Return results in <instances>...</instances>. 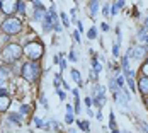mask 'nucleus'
Masks as SVG:
<instances>
[{
    "instance_id": "3",
    "label": "nucleus",
    "mask_w": 148,
    "mask_h": 133,
    "mask_svg": "<svg viewBox=\"0 0 148 133\" xmlns=\"http://www.w3.org/2000/svg\"><path fill=\"white\" fill-rule=\"evenodd\" d=\"M21 29H22V24L15 17H7L2 22V31L7 32V34H17V32H21Z\"/></svg>"
},
{
    "instance_id": "29",
    "label": "nucleus",
    "mask_w": 148,
    "mask_h": 133,
    "mask_svg": "<svg viewBox=\"0 0 148 133\" xmlns=\"http://www.w3.org/2000/svg\"><path fill=\"white\" fill-rule=\"evenodd\" d=\"M104 15H106V17H107V15H109V3H107V5H106V7H104Z\"/></svg>"
},
{
    "instance_id": "21",
    "label": "nucleus",
    "mask_w": 148,
    "mask_h": 133,
    "mask_svg": "<svg viewBox=\"0 0 148 133\" xmlns=\"http://www.w3.org/2000/svg\"><path fill=\"white\" fill-rule=\"evenodd\" d=\"M65 121L70 125V123H73V114L72 113H66V118H65Z\"/></svg>"
},
{
    "instance_id": "23",
    "label": "nucleus",
    "mask_w": 148,
    "mask_h": 133,
    "mask_svg": "<svg viewBox=\"0 0 148 133\" xmlns=\"http://www.w3.org/2000/svg\"><path fill=\"white\" fill-rule=\"evenodd\" d=\"M112 55H114V57H118L119 55V44L118 43L114 44V48H112Z\"/></svg>"
},
{
    "instance_id": "4",
    "label": "nucleus",
    "mask_w": 148,
    "mask_h": 133,
    "mask_svg": "<svg viewBox=\"0 0 148 133\" xmlns=\"http://www.w3.org/2000/svg\"><path fill=\"white\" fill-rule=\"evenodd\" d=\"M43 51H45L43 44L38 43V41H31V43H27L26 44V48H24V53H26L31 60L41 58V57H43Z\"/></svg>"
},
{
    "instance_id": "15",
    "label": "nucleus",
    "mask_w": 148,
    "mask_h": 133,
    "mask_svg": "<svg viewBox=\"0 0 148 133\" xmlns=\"http://www.w3.org/2000/svg\"><path fill=\"white\" fill-rule=\"evenodd\" d=\"M92 67H94L95 74H99V72H101V63L97 61V58H94V61H92Z\"/></svg>"
},
{
    "instance_id": "13",
    "label": "nucleus",
    "mask_w": 148,
    "mask_h": 133,
    "mask_svg": "<svg viewBox=\"0 0 148 133\" xmlns=\"http://www.w3.org/2000/svg\"><path fill=\"white\" fill-rule=\"evenodd\" d=\"M43 7H39V9H36V12H34V17H36V21H39V19H43L45 17V14H43Z\"/></svg>"
},
{
    "instance_id": "37",
    "label": "nucleus",
    "mask_w": 148,
    "mask_h": 133,
    "mask_svg": "<svg viewBox=\"0 0 148 133\" xmlns=\"http://www.w3.org/2000/svg\"><path fill=\"white\" fill-rule=\"evenodd\" d=\"M0 96H7V92H5V89H0Z\"/></svg>"
},
{
    "instance_id": "39",
    "label": "nucleus",
    "mask_w": 148,
    "mask_h": 133,
    "mask_svg": "<svg viewBox=\"0 0 148 133\" xmlns=\"http://www.w3.org/2000/svg\"><path fill=\"white\" fill-rule=\"evenodd\" d=\"M147 104H148V99H147Z\"/></svg>"
},
{
    "instance_id": "5",
    "label": "nucleus",
    "mask_w": 148,
    "mask_h": 133,
    "mask_svg": "<svg viewBox=\"0 0 148 133\" xmlns=\"http://www.w3.org/2000/svg\"><path fill=\"white\" fill-rule=\"evenodd\" d=\"M0 9H2L3 14L10 15L17 10V2H14V0H0Z\"/></svg>"
},
{
    "instance_id": "12",
    "label": "nucleus",
    "mask_w": 148,
    "mask_h": 133,
    "mask_svg": "<svg viewBox=\"0 0 148 133\" xmlns=\"http://www.w3.org/2000/svg\"><path fill=\"white\" fill-rule=\"evenodd\" d=\"M72 77H73V80L78 84V87H82L84 84H82V79H80V74L77 72V70H72Z\"/></svg>"
},
{
    "instance_id": "6",
    "label": "nucleus",
    "mask_w": 148,
    "mask_h": 133,
    "mask_svg": "<svg viewBox=\"0 0 148 133\" xmlns=\"http://www.w3.org/2000/svg\"><path fill=\"white\" fill-rule=\"evenodd\" d=\"M114 96H116V99H118V104L119 106H123V108H128V103H130V99H128V96L124 94V89H119L114 92Z\"/></svg>"
},
{
    "instance_id": "34",
    "label": "nucleus",
    "mask_w": 148,
    "mask_h": 133,
    "mask_svg": "<svg viewBox=\"0 0 148 133\" xmlns=\"http://www.w3.org/2000/svg\"><path fill=\"white\" fill-rule=\"evenodd\" d=\"M141 126H143V130L148 133V125H147V123H141Z\"/></svg>"
},
{
    "instance_id": "32",
    "label": "nucleus",
    "mask_w": 148,
    "mask_h": 133,
    "mask_svg": "<svg viewBox=\"0 0 148 133\" xmlns=\"http://www.w3.org/2000/svg\"><path fill=\"white\" fill-rule=\"evenodd\" d=\"M58 96H60V99H65V92L63 90H58Z\"/></svg>"
},
{
    "instance_id": "19",
    "label": "nucleus",
    "mask_w": 148,
    "mask_h": 133,
    "mask_svg": "<svg viewBox=\"0 0 148 133\" xmlns=\"http://www.w3.org/2000/svg\"><path fill=\"white\" fill-rule=\"evenodd\" d=\"M141 72L145 74V77H148V60L143 63V67H141Z\"/></svg>"
},
{
    "instance_id": "2",
    "label": "nucleus",
    "mask_w": 148,
    "mask_h": 133,
    "mask_svg": "<svg viewBox=\"0 0 148 133\" xmlns=\"http://www.w3.org/2000/svg\"><path fill=\"white\" fill-rule=\"evenodd\" d=\"M22 48L19 46V44H7L5 46V50H3V53H2V57L5 61H9V63H14L17 60L22 57Z\"/></svg>"
},
{
    "instance_id": "33",
    "label": "nucleus",
    "mask_w": 148,
    "mask_h": 133,
    "mask_svg": "<svg viewBox=\"0 0 148 133\" xmlns=\"http://www.w3.org/2000/svg\"><path fill=\"white\" fill-rule=\"evenodd\" d=\"M72 111H73V108L70 104H66V113H72Z\"/></svg>"
},
{
    "instance_id": "26",
    "label": "nucleus",
    "mask_w": 148,
    "mask_h": 133,
    "mask_svg": "<svg viewBox=\"0 0 148 133\" xmlns=\"http://www.w3.org/2000/svg\"><path fill=\"white\" fill-rule=\"evenodd\" d=\"M73 38H75V41H77V43H80V32H78V31H75V32H73Z\"/></svg>"
},
{
    "instance_id": "31",
    "label": "nucleus",
    "mask_w": 148,
    "mask_h": 133,
    "mask_svg": "<svg viewBox=\"0 0 148 133\" xmlns=\"http://www.w3.org/2000/svg\"><path fill=\"white\" fill-rule=\"evenodd\" d=\"M27 111H29V108H27V106H22V108H21V113H27Z\"/></svg>"
},
{
    "instance_id": "9",
    "label": "nucleus",
    "mask_w": 148,
    "mask_h": 133,
    "mask_svg": "<svg viewBox=\"0 0 148 133\" xmlns=\"http://www.w3.org/2000/svg\"><path fill=\"white\" fill-rule=\"evenodd\" d=\"M145 53H147V48H145V46H140V48H136V50L133 48V51H131V55H133L136 60H141L145 57Z\"/></svg>"
},
{
    "instance_id": "11",
    "label": "nucleus",
    "mask_w": 148,
    "mask_h": 133,
    "mask_svg": "<svg viewBox=\"0 0 148 133\" xmlns=\"http://www.w3.org/2000/svg\"><path fill=\"white\" fill-rule=\"evenodd\" d=\"M145 31H147V29L140 31V36H138V38H140V41H141V43L145 44V48H147V46H148V34L145 32Z\"/></svg>"
},
{
    "instance_id": "38",
    "label": "nucleus",
    "mask_w": 148,
    "mask_h": 133,
    "mask_svg": "<svg viewBox=\"0 0 148 133\" xmlns=\"http://www.w3.org/2000/svg\"><path fill=\"white\" fill-rule=\"evenodd\" d=\"M145 29H148V17H147V22H145Z\"/></svg>"
},
{
    "instance_id": "20",
    "label": "nucleus",
    "mask_w": 148,
    "mask_h": 133,
    "mask_svg": "<svg viewBox=\"0 0 148 133\" xmlns=\"http://www.w3.org/2000/svg\"><path fill=\"white\" fill-rule=\"evenodd\" d=\"M90 7H92V14H97V7H99V3H97V2H90Z\"/></svg>"
},
{
    "instance_id": "18",
    "label": "nucleus",
    "mask_w": 148,
    "mask_h": 133,
    "mask_svg": "<svg viewBox=\"0 0 148 133\" xmlns=\"http://www.w3.org/2000/svg\"><path fill=\"white\" fill-rule=\"evenodd\" d=\"M24 7H26L24 2H17V10H19L21 14H24Z\"/></svg>"
},
{
    "instance_id": "8",
    "label": "nucleus",
    "mask_w": 148,
    "mask_h": 133,
    "mask_svg": "<svg viewBox=\"0 0 148 133\" xmlns=\"http://www.w3.org/2000/svg\"><path fill=\"white\" fill-rule=\"evenodd\" d=\"M10 106V97L9 96H0V113L7 111Z\"/></svg>"
},
{
    "instance_id": "27",
    "label": "nucleus",
    "mask_w": 148,
    "mask_h": 133,
    "mask_svg": "<svg viewBox=\"0 0 148 133\" xmlns=\"http://www.w3.org/2000/svg\"><path fill=\"white\" fill-rule=\"evenodd\" d=\"M34 123H36V126H43V119H39V118L34 119Z\"/></svg>"
},
{
    "instance_id": "25",
    "label": "nucleus",
    "mask_w": 148,
    "mask_h": 133,
    "mask_svg": "<svg viewBox=\"0 0 148 133\" xmlns=\"http://www.w3.org/2000/svg\"><path fill=\"white\" fill-rule=\"evenodd\" d=\"M61 21H63V24L65 26H68L70 22H68V17H66V14H61Z\"/></svg>"
},
{
    "instance_id": "1",
    "label": "nucleus",
    "mask_w": 148,
    "mask_h": 133,
    "mask_svg": "<svg viewBox=\"0 0 148 133\" xmlns=\"http://www.w3.org/2000/svg\"><path fill=\"white\" fill-rule=\"evenodd\" d=\"M39 74H41V68H39V65H38V63L29 61V63H24V65H22L21 75H22L26 80H29V82H36V80H38V77H39Z\"/></svg>"
},
{
    "instance_id": "10",
    "label": "nucleus",
    "mask_w": 148,
    "mask_h": 133,
    "mask_svg": "<svg viewBox=\"0 0 148 133\" xmlns=\"http://www.w3.org/2000/svg\"><path fill=\"white\" fill-rule=\"evenodd\" d=\"M140 92L141 94H148V77H141L140 79Z\"/></svg>"
},
{
    "instance_id": "17",
    "label": "nucleus",
    "mask_w": 148,
    "mask_h": 133,
    "mask_svg": "<svg viewBox=\"0 0 148 133\" xmlns=\"http://www.w3.org/2000/svg\"><path fill=\"white\" fill-rule=\"evenodd\" d=\"M95 36H97V29H95V28H90L89 29V38L90 39H94Z\"/></svg>"
},
{
    "instance_id": "30",
    "label": "nucleus",
    "mask_w": 148,
    "mask_h": 133,
    "mask_svg": "<svg viewBox=\"0 0 148 133\" xmlns=\"http://www.w3.org/2000/svg\"><path fill=\"white\" fill-rule=\"evenodd\" d=\"M60 77H61V75H55V85L60 84Z\"/></svg>"
},
{
    "instance_id": "28",
    "label": "nucleus",
    "mask_w": 148,
    "mask_h": 133,
    "mask_svg": "<svg viewBox=\"0 0 148 133\" xmlns=\"http://www.w3.org/2000/svg\"><path fill=\"white\" fill-rule=\"evenodd\" d=\"M60 67H61V70H65V68H66V61L61 60V61H60Z\"/></svg>"
},
{
    "instance_id": "16",
    "label": "nucleus",
    "mask_w": 148,
    "mask_h": 133,
    "mask_svg": "<svg viewBox=\"0 0 148 133\" xmlns=\"http://www.w3.org/2000/svg\"><path fill=\"white\" fill-rule=\"evenodd\" d=\"M19 118H21V116H19V114H14V113L9 116V119H10L12 123H15V125H19Z\"/></svg>"
},
{
    "instance_id": "36",
    "label": "nucleus",
    "mask_w": 148,
    "mask_h": 133,
    "mask_svg": "<svg viewBox=\"0 0 148 133\" xmlns=\"http://www.w3.org/2000/svg\"><path fill=\"white\" fill-rule=\"evenodd\" d=\"M85 104H87V106H90V104H92V99H90V97H87V99H85Z\"/></svg>"
},
{
    "instance_id": "24",
    "label": "nucleus",
    "mask_w": 148,
    "mask_h": 133,
    "mask_svg": "<svg viewBox=\"0 0 148 133\" xmlns=\"http://www.w3.org/2000/svg\"><path fill=\"white\" fill-rule=\"evenodd\" d=\"M128 84H130L131 90H134V92H136V87H134V79H128Z\"/></svg>"
},
{
    "instance_id": "7",
    "label": "nucleus",
    "mask_w": 148,
    "mask_h": 133,
    "mask_svg": "<svg viewBox=\"0 0 148 133\" xmlns=\"http://www.w3.org/2000/svg\"><path fill=\"white\" fill-rule=\"evenodd\" d=\"M123 70H124V75H126V79H133L134 77V72L130 68V61H128V57H124L123 58Z\"/></svg>"
},
{
    "instance_id": "22",
    "label": "nucleus",
    "mask_w": 148,
    "mask_h": 133,
    "mask_svg": "<svg viewBox=\"0 0 148 133\" xmlns=\"http://www.w3.org/2000/svg\"><path fill=\"white\" fill-rule=\"evenodd\" d=\"M77 123H78V126H80L82 130H85V132L89 130V125H87V123H82V121H77Z\"/></svg>"
},
{
    "instance_id": "14",
    "label": "nucleus",
    "mask_w": 148,
    "mask_h": 133,
    "mask_svg": "<svg viewBox=\"0 0 148 133\" xmlns=\"http://www.w3.org/2000/svg\"><path fill=\"white\" fill-rule=\"evenodd\" d=\"M9 75V68L7 67H0V79H7Z\"/></svg>"
},
{
    "instance_id": "35",
    "label": "nucleus",
    "mask_w": 148,
    "mask_h": 133,
    "mask_svg": "<svg viewBox=\"0 0 148 133\" xmlns=\"http://www.w3.org/2000/svg\"><path fill=\"white\" fill-rule=\"evenodd\" d=\"M70 60H72V61H75V60H77V57H75V53H70Z\"/></svg>"
}]
</instances>
